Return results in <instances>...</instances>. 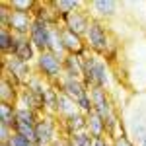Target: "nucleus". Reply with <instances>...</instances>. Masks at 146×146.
<instances>
[{
  "instance_id": "nucleus-25",
  "label": "nucleus",
  "mask_w": 146,
  "mask_h": 146,
  "mask_svg": "<svg viewBox=\"0 0 146 146\" xmlns=\"http://www.w3.org/2000/svg\"><path fill=\"white\" fill-rule=\"evenodd\" d=\"M12 12H23V14H33L39 0H6Z\"/></svg>"
},
{
  "instance_id": "nucleus-10",
  "label": "nucleus",
  "mask_w": 146,
  "mask_h": 146,
  "mask_svg": "<svg viewBox=\"0 0 146 146\" xmlns=\"http://www.w3.org/2000/svg\"><path fill=\"white\" fill-rule=\"evenodd\" d=\"M33 20H39V22L51 25V27H62V20L56 14L51 0H39L37 2V8L33 12Z\"/></svg>"
},
{
  "instance_id": "nucleus-31",
  "label": "nucleus",
  "mask_w": 146,
  "mask_h": 146,
  "mask_svg": "<svg viewBox=\"0 0 146 146\" xmlns=\"http://www.w3.org/2000/svg\"><path fill=\"white\" fill-rule=\"evenodd\" d=\"M12 18V8L8 6L6 0L0 2V29H8V23Z\"/></svg>"
},
{
  "instance_id": "nucleus-13",
  "label": "nucleus",
  "mask_w": 146,
  "mask_h": 146,
  "mask_svg": "<svg viewBox=\"0 0 146 146\" xmlns=\"http://www.w3.org/2000/svg\"><path fill=\"white\" fill-rule=\"evenodd\" d=\"M31 25H33V14L12 12V18H10V23H8V29H10L14 35H18V37L29 35Z\"/></svg>"
},
{
  "instance_id": "nucleus-33",
  "label": "nucleus",
  "mask_w": 146,
  "mask_h": 146,
  "mask_svg": "<svg viewBox=\"0 0 146 146\" xmlns=\"http://www.w3.org/2000/svg\"><path fill=\"white\" fill-rule=\"evenodd\" d=\"M35 142L31 140V138H25V136H22V135H12V138H10V142H8V146H33Z\"/></svg>"
},
{
  "instance_id": "nucleus-3",
  "label": "nucleus",
  "mask_w": 146,
  "mask_h": 146,
  "mask_svg": "<svg viewBox=\"0 0 146 146\" xmlns=\"http://www.w3.org/2000/svg\"><path fill=\"white\" fill-rule=\"evenodd\" d=\"M62 58H64V55H56L53 51L39 53L37 58H35V62H33L35 74L43 76L51 84L58 82V80L62 78Z\"/></svg>"
},
{
  "instance_id": "nucleus-16",
  "label": "nucleus",
  "mask_w": 146,
  "mask_h": 146,
  "mask_svg": "<svg viewBox=\"0 0 146 146\" xmlns=\"http://www.w3.org/2000/svg\"><path fill=\"white\" fill-rule=\"evenodd\" d=\"M18 105L20 107H27V109H33L39 115H45V103H43V98H39L37 94L25 88L23 86L22 92H20V100H18Z\"/></svg>"
},
{
  "instance_id": "nucleus-14",
  "label": "nucleus",
  "mask_w": 146,
  "mask_h": 146,
  "mask_svg": "<svg viewBox=\"0 0 146 146\" xmlns=\"http://www.w3.org/2000/svg\"><path fill=\"white\" fill-rule=\"evenodd\" d=\"M37 55H39V53H37V49H35L33 41L29 39V35L18 37V43H16V49H14V56H18L20 60L27 62V64H33Z\"/></svg>"
},
{
  "instance_id": "nucleus-5",
  "label": "nucleus",
  "mask_w": 146,
  "mask_h": 146,
  "mask_svg": "<svg viewBox=\"0 0 146 146\" xmlns=\"http://www.w3.org/2000/svg\"><path fill=\"white\" fill-rule=\"evenodd\" d=\"M60 123L55 115H43L37 125H35V144L41 146H53L62 135H58L60 131Z\"/></svg>"
},
{
  "instance_id": "nucleus-1",
  "label": "nucleus",
  "mask_w": 146,
  "mask_h": 146,
  "mask_svg": "<svg viewBox=\"0 0 146 146\" xmlns=\"http://www.w3.org/2000/svg\"><path fill=\"white\" fill-rule=\"evenodd\" d=\"M111 76L113 68L107 66V62L98 55H88L84 58V82L90 90L101 88V90H109L111 86Z\"/></svg>"
},
{
  "instance_id": "nucleus-7",
  "label": "nucleus",
  "mask_w": 146,
  "mask_h": 146,
  "mask_svg": "<svg viewBox=\"0 0 146 146\" xmlns=\"http://www.w3.org/2000/svg\"><path fill=\"white\" fill-rule=\"evenodd\" d=\"M90 96H92V101H94V111L98 113L101 119H107L113 113H117V107H115V101H113L109 90L96 88V90H90Z\"/></svg>"
},
{
  "instance_id": "nucleus-28",
  "label": "nucleus",
  "mask_w": 146,
  "mask_h": 146,
  "mask_svg": "<svg viewBox=\"0 0 146 146\" xmlns=\"http://www.w3.org/2000/svg\"><path fill=\"white\" fill-rule=\"evenodd\" d=\"M51 51L56 53V55H66V51H64V43H62V35H60V27H53Z\"/></svg>"
},
{
  "instance_id": "nucleus-30",
  "label": "nucleus",
  "mask_w": 146,
  "mask_h": 146,
  "mask_svg": "<svg viewBox=\"0 0 146 146\" xmlns=\"http://www.w3.org/2000/svg\"><path fill=\"white\" fill-rule=\"evenodd\" d=\"M12 131L16 133V135H22L25 138H31L35 142V127L33 125H25V123H20V121H16V123L12 125Z\"/></svg>"
},
{
  "instance_id": "nucleus-36",
  "label": "nucleus",
  "mask_w": 146,
  "mask_h": 146,
  "mask_svg": "<svg viewBox=\"0 0 146 146\" xmlns=\"http://www.w3.org/2000/svg\"><path fill=\"white\" fill-rule=\"evenodd\" d=\"M94 146H111V138H107V136L94 138Z\"/></svg>"
},
{
  "instance_id": "nucleus-2",
  "label": "nucleus",
  "mask_w": 146,
  "mask_h": 146,
  "mask_svg": "<svg viewBox=\"0 0 146 146\" xmlns=\"http://www.w3.org/2000/svg\"><path fill=\"white\" fill-rule=\"evenodd\" d=\"M86 45L90 49L92 55H98V56H103L107 53V49L113 45V41H115V37L111 35V29H109V25L107 22H101L98 18H94L90 23V29H88V33H86Z\"/></svg>"
},
{
  "instance_id": "nucleus-9",
  "label": "nucleus",
  "mask_w": 146,
  "mask_h": 146,
  "mask_svg": "<svg viewBox=\"0 0 146 146\" xmlns=\"http://www.w3.org/2000/svg\"><path fill=\"white\" fill-rule=\"evenodd\" d=\"M58 92H62V94H66L70 100L78 101L80 98H84V96H88L90 94V88L86 86V82L82 78H66V76H62V78L55 82L53 84Z\"/></svg>"
},
{
  "instance_id": "nucleus-37",
  "label": "nucleus",
  "mask_w": 146,
  "mask_h": 146,
  "mask_svg": "<svg viewBox=\"0 0 146 146\" xmlns=\"http://www.w3.org/2000/svg\"><path fill=\"white\" fill-rule=\"evenodd\" d=\"M138 146H146V140H142V142H138Z\"/></svg>"
},
{
  "instance_id": "nucleus-18",
  "label": "nucleus",
  "mask_w": 146,
  "mask_h": 146,
  "mask_svg": "<svg viewBox=\"0 0 146 146\" xmlns=\"http://www.w3.org/2000/svg\"><path fill=\"white\" fill-rule=\"evenodd\" d=\"M51 2H53L56 14L60 16L62 22L66 20L72 12H78V10H82V8L88 6V2H80V0H51Z\"/></svg>"
},
{
  "instance_id": "nucleus-23",
  "label": "nucleus",
  "mask_w": 146,
  "mask_h": 146,
  "mask_svg": "<svg viewBox=\"0 0 146 146\" xmlns=\"http://www.w3.org/2000/svg\"><path fill=\"white\" fill-rule=\"evenodd\" d=\"M51 86V82H47L43 76H39V74H33L31 78L27 80V84H25V88H29V90L33 92V94H37L39 98H43L45 96L47 88Z\"/></svg>"
},
{
  "instance_id": "nucleus-22",
  "label": "nucleus",
  "mask_w": 146,
  "mask_h": 146,
  "mask_svg": "<svg viewBox=\"0 0 146 146\" xmlns=\"http://www.w3.org/2000/svg\"><path fill=\"white\" fill-rule=\"evenodd\" d=\"M16 119H18V105H14V103H0V125H6V127L12 129Z\"/></svg>"
},
{
  "instance_id": "nucleus-29",
  "label": "nucleus",
  "mask_w": 146,
  "mask_h": 146,
  "mask_svg": "<svg viewBox=\"0 0 146 146\" xmlns=\"http://www.w3.org/2000/svg\"><path fill=\"white\" fill-rule=\"evenodd\" d=\"M68 140H70V144H72V146H94V136H92L88 131H84V133H76V135L68 136Z\"/></svg>"
},
{
  "instance_id": "nucleus-4",
  "label": "nucleus",
  "mask_w": 146,
  "mask_h": 146,
  "mask_svg": "<svg viewBox=\"0 0 146 146\" xmlns=\"http://www.w3.org/2000/svg\"><path fill=\"white\" fill-rule=\"evenodd\" d=\"M2 74H6L12 82H16L20 88H23L27 84V80L35 74L33 64H27L20 60L18 56L8 55V56H2Z\"/></svg>"
},
{
  "instance_id": "nucleus-20",
  "label": "nucleus",
  "mask_w": 146,
  "mask_h": 146,
  "mask_svg": "<svg viewBox=\"0 0 146 146\" xmlns=\"http://www.w3.org/2000/svg\"><path fill=\"white\" fill-rule=\"evenodd\" d=\"M16 43H18V35H14L10 29H0V53H2V56L14 55Z\"/></svg>"
},
{
  "instance_id": "nucleus-12",
  "label": "nucleus",
  "mask_w": 146,
  "mask_h": 146,
  "mask_svg": "<svg viewBox=\"0 0 146 146\" xmlns=\"http://www.w3.org/2000/svg\"><path fill=\"white\" fill-rule=\"evenodd\" d=\"M58 123H60V135L62 136H72L76 135V133H84L86 131V127H88V119H86V115L84 113H72V115H68L64 119H58Z\"/></svg>"
},
{
  "instance_id": "nucleus-21",
  "label": "nucleus",
  "mask_w": 146,
  "mask_h": 146,
  "mask_svg": "<svg viewBox=\"0 0 146 146\" xmlns=\"http://www.w3.org/2000/svg\"><path fill=\"white\" fill-rule=\"evenodd\" d=\"M86 119H88V127H86V131H88L94 138L105 136V123H103V119H101L98 113L92 111L90 115H86Z\"/></svg>"
},
{
  "instance_id": "nucleus-15",
  "label": "nucleus",
  "mask_w": 146,
  "mask_h": 146,
  "mask_svg": "<svg viewBox=\"0 0 146 146\" xmlns=\"http://www.w3.org/2000/svg\"><path fill=\"white\" fill-rule=\"evenodd\" d=\"M20 92H22V88L16 82H12L6 74L0 76V103H14V105H18Z\"/></svg>"
},
{
  "instance_id": "nucleus-26",
  "label": "nucleus",
  "mask_w": 146,
  "mask_h": 146,
  "mask_svg": "<svg viewBox=\"0 0 146 146\" xmlns=\"http://www.w3.org/2000/svg\"><path fill=\"white\" fill-rule=\"evenodd\" d=\"M41 117H43V115H39V113L33 111V109H27V107H20V105H18V119H16V121L25 123V125H33L35 127Z\"/></svg>"
},
{
  "instance_id": "nucleus-32",
  "label": "nucleus",
  "mask_w": 146,
  "mask_h": 146,
  "mask_svg": "<svg viewBox=\"0 0 146 146\" xmlns=\"http://www.w3.org/2000/svg\"><path fill=\"white\" fill-rule=\"evenodd\" d=\"M76 107H78L80 113L90 115V113L94 111V101H92V96H90V94H88V96H84V98H80V100L76 101Z\"/></svg>"
},
{
  "instance_id": "nucleus-24",
  "label": "nucleus",
  "mask_w": 146,
  "mask_h": 146,
  "mask_svg": "<svg viewBox=\"0 0 146 146\" xmlns=\"http://www.w3.org/2000/svg\"><path fill=\"white\" fill-rule=\"evenodd\" d=\"M56 98H58V90L51 84L47 88L45 96H43V103H45V113L47 115H55L56 117Z\"/></svg>"
},
{
  "instance_id": "nucleus-27",
  "label": "nucleus",
  "mask_w": 146,
  "mask_h": 146,
  "mask_svg": "<svg viewBox=\"0 0 146 146\" xmlns=\"http://www.w3.org/2000/svg\"><path fill=\"white\" fill-rule=\"evenodd\" d=\"M105 62H107V66H117L119 64V58H121V51H119V43H117V39L113 41V45L107 49V53L101 56Z\"/></svg>"
},
{
  "instance_id": "nucleus-11",
  "label": "nucleus",
  "mask_w": 146,
  "mask_h": 146,
  "mask_svg": "<svg viewBox=\"0 0 146 146\" xmlns=\"http://www.w3.org/2000/svg\"><path fill=\"white\" fill-rule=\"evenodd\" d=\"M88 8L92 10V18H98L101 22H109L119 12V2H115V0H94V2H88Z\"/></svg>"
},
{
  "instance_id": "nucleus-6",
  "label": "nucleus",
  "mask_w": 146,
  "mask_h": 146,
  "mask_svg": "<svg viewBox=\"0 0 146 146\" xmlns=\"http://www.w3.org/2000/svg\"><path fill=\"white\" fill-rule=\"evenodd\" d=\"M92 20H94V18H92V12H90V8L86 6V8H82V10H78V12H72L66 20L62 22V27H66L68 31L80 35V37H86L88 29H90Z\"/></svg>"
},
{
  "instance_id": "nucleus-35",
  "label": "nucleus",
  "mask_w": 146,
  "mask_h": 146,
  "mask_svg": "<svg viewBox=\"0 0 146 146\" xmlns=\"http://www.w3.org/2000/svg\"><path fill=\"white\" fill-rule=\"evenodd\" d=\"M12 135H14V131H12L10 127L0 125V144H8L10 138H12Z\"/></svg>"
},
{
  "instance_id": "nucleus-17",
  "label": "nucleus",
  "mask_w": 146,
  "mask_h": 146,
  "mask_svg": "<svg viewBox=\"0 0 146 146\" xmlns=\"http://www.w3.org/2000/svg\"><path fill=\"white\" fill-rule=\"evenodd\" d=\"M62 76L84 78V58H78L76 55H64V58H62Z\"/></svg>"
},
{
  "instance_id": "nucleus-8",
  "label": "nucleus",
  "mask_w": 146,
  "mask_h": 146,
  "mask_svg": "<svg viewBox=\"0 0 146 146\" xmlns=\"http://www.w3.org/2000/svg\"><path fill=\"white\" fill-rule=\"evenodd\" d=\"M51 37H53V27L43 22H39V20H33L31 31H29V39L33 41L37 53L51 51Z\"/></svg>"
},
{
  "instance_id": "nucleus-38",
  "label": "nucleus",
  "mask_w": 146,
  "mask_h": 146,
  "mask_svg": "<svg viewBox=\"0 0 146 146\" xmlns=\"http://www.w3.org/2000/svg\"><path fill=\"white\" fill-rule=\"evenodd\" d=\"M0 146H8V144H0Z\"/></svg>"
},
{
  "instance_id": "nucleus-19",
  "label": "nucleus",
  "mask_w": 146,
  "mask_h": 146,
  "mask_svg": "<svg viewBox=\"0 0 146 146\" xmlns=\"http://www.w3.org/2000/svg\"><path fill=\"white\" fill-rule=\"evenodd\" d=\"M76 111H78L76 101L70 100L66 94L58 92V98H56V119H64V117H68V115H72Z\"/></svg>"
},
{
  "instance_id": "nucleus-34",
  "label": "nucleus",
  "mask_w": 146,
  "mask_h": 146,
  "mask_svg": "<svg viewBox=\"0 0 146 146\" xmlns=\"http://www.w3.org/2000/svg\"><path fill=\"white\" fill-rule=\"evenodd\" d=\"M111 146H136V144L131 140V136L125 133V135H119L115 138H111Z\"/></svg>"
},
{
  "instance_id": "nucleus-39",
  "label": "nucleus",
  "mask_w": 146,
  "mask_h": 146,
  "mask_svg": "<svg viewBox=\"0 0 146 146\" xmlns=\"http://www.w3.org/2000/svg\"><path fill=\"white\" fill-rule=\"evenodd\" d=\"M33 146H41V144H33Z\"/></svg>"
}]
</instances>
